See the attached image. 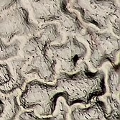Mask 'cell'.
I'll use <instances>...</instances> for the list:
<instances>
[{"mask_svg": "<svg viewBox=\"0 0 120 120\" xmlns=\"http://www.w3.org/2000/svg\"><path fill=\"white\" fill-rule=\"evenodd\" d=\"M55 84L63 94L69 106L87 104L95 97L104 96L106 91L104 71L91 72L87 63L73 73L60 71Z\"/></svg>", "mask_w": 120, "mask_h": 120, "instance_id": "obj_1", "label": "cell"}, {"mask_svg": "<svg viewBox=\"0 0 120 120\" xmlns=\"http://www.w3.org/2000/svg\"><path fill=\"white\" fill-rule=\"evenodd\" d=\"M38 23L56 22L63 32L81 34L85 25L70 9V0H27Z\"/></svg>", "mask_w": 120, "mask_h": 120, "instance_id": "obj_2", "label": "cell"}, {"mask_svg": "<svg viewBox=\"0 0 120 120\" xmlns=\"http://www.w3.org/2000/svg\"><path fill=\"white\" fill-rule=\"evenodd\" d=\"M48 44L35 35L30 37L22 48L23 56L27 60L25 75L35 74L45 82L56 78V61L48 52Z\"/></svg>", "mask_w": 120, "mask_h": 120, "instance_id": "obj_3", "label": "cell"}, {"mask_svg": "<svg viewBox=\"0 0 120 120\" xmlns=\"http://www.w3.org/2000/svg\"><path fill=\"white\" fill-rule=\"evenodd\" d=\"M62 94L56 84L33 80L26 83L19 94V104L25 109L33 110L40 116H51L58 98Z\"/></svg>", "mask_w": 120, "mask_h": 120, "instance_id": "obj_4", "label": "cell"}, {"mask_svg": "<svg viewBox=\"0 0 120 120\" xmlns=\"http://www.w3.org/2000/svg\"><path fill=\"white\" fill-rule=\"evenodd\" d=\"M81 35L90 48L89 64L93 69H99L105 63L116 64L119 52V38L111 32L85 25Z\"/></svg>", "mask_w": 120, "mask_h": 120, "instance_id": "obj_5", "label": "cell"}, {"mask_svg": "<svg viewBox=\"0 0 120 120\" xmlns=\"http://www.w3.org/2000/svg\"><path fill=\"white\" fill-rule=\"evenodd\" d=\"M69 7L79 13L82 22L105 30L119 19L116 0H70Z\"/></svg>", "mask_w": 120, "mask_h": 120, "instance_id": "obj_6", "label": "cell"}, {"mask_svg": "<svg viewBox=\"0 0 120 120\" xmlns=\"http://www.w3.org/2000/svg\"><path fill=\"white\" fill-rule=\"evenodd\" d=\"M38 27V25L30 19L28 9L19 3L0 13V38L7 42L15 36L35 35Z\"/></svg>", "mask_w": 120, "mask_h": 120, "instance_id": "obj_7", "label": "cell"}, {"mask_svg": "<svg viewBox=\"0 0 120 120\" xmlns=\"http://www.w3.org/2000/svg\"><path fill=\"white\" fill-rule=\"evenodd\" d=\"M50 55L58 63L61 72L73 73L86 63V45L74 36H68L65 42L48 46Z\"/></svg>", "mask_w": 120, "mask_h": 120, "instance_id": "obj_8", "label": "cell"}, {"mask_svg": "<svg viewBox=\"0 0 120 120\" xmlns=\"http://www.w3.org/2000/svg\"><path fill=\"white\" fill-rule=\"evenodd\" d=\"M10 70V79L4 85L0 86V92L4 94H15L18 96L25 89L27 81L25 67L27 60L23 58L8 59L7 62Z\"/></svg>", "mask_w": 120, "mask_h": 120, "instance_id": "obj_9", "label": "cell"}, {"mask_svg": "<svg viewBox=\"0 0 120 120\" xmlns=\"http://www.w3.org/2000/svg\"><path fill=\"white\" fill-rule=\"evenodd\" d=\"M69 119L73 120H107L104 101L95 97L87 104H73L70 106Z\"/></svg>", "mask_w": 120, "mask_h": 120, "instance_id": "obj_10", "label": "cell"}, {"mask_svg": "<svg viewBox=\"0 0 120 120\" xmlns=\"http://www.w3.org/2000/svg\"><path fill=\"white\" fill-rule=\"evenodd\" d=\"M40 24V25H38V32L36 35L46 42L48 45L62 42V30L58 23L45 22Z\"/></svg>", "mask_w": 120, "mask_h": 120, "instance_id": "obj_11", "label": "cell"}, {"mask_svg": "<svg viewBox=\"0 0 120 120\" xmlns=\"http://www.w3.org/2000/svg\"><path fill=\"white\" fill-rule=\"evenodd\" d=\"M0 101L3 105V111L0 114V120L17 119L20 112L17 96L15 94H4L0 92Z\"/></svg>", "mask_w": 120, "mask_h": 120, "instance_id": "obj_12", "label": "cell"}, {"mask_svg": "<svg viewBox=\"0 0 120 120\" xmlns=\"http://www.w3.org/2000/svg\"><path fill=\"white\" fill-rule=\"evenodd\" d=\"M107 85L111 95L119 98L120 88L119 63L111 65L107 72Z\"/></svg>", "mask_w": 120, "mask_h": 120, "instance_id": "obj_13", "label": "cell"}, {"mask_svg": "<svg viewBox=\"0 0 120 120\" xmlns=\"http://www.w3.org/2000/svg\"><path fill=\"white\" fill-rule=\"evenodd\" d=\"M20 45L21 42L19 40L7 42L0 38V60H7L15 57L20 49Z\"/></svg>", "mask_w": 120, "mask_h": 120, "instance_id": "obj_14", "label": "cell"}, {"mask_svg": "<svg viewBox=\"0 0 120 120\" xmlns=\"http://www.w3.org/2000/svg\"><path fill=\"white\" fill-rule=\"evenodd\" d=\"M104 99L106 107L107 120H119L120 112L119 98L110 94L104 96Z\"/></svg>", "mask_w": 120, "mask_h": 120, "instance_id": "obj_15", "label": "cell"}, {"mask_svg": "<svg viewBox=\"0 0 120 120\" xmlns=\"http://www.w3.org/2000/svg\"><path fill=\"white\" fill-rule=\"evenodd\" d=\"M69 114L70 106L68 105L63 94L58 98L55 110L51 116L53 117V119H68Z\"/></svg>", "mask_w": 120, "mask_h": 120, "instance_id": "obj_16", "label": "cell"}, {"mask_svg": "<svg viewBox=\"0 0 120 120\" xmlns=\"http://www.w3.org/2000/svg\"><path fill=\"white\" fill-rule=\"evenodd\" d=\"M10 70L6 60H0V86L6 84L10 79Z\"/></svg>", "mask_w": 120, "mask_h": 120, "instance_id": "obj_17", "label": "cell"}, {"mask_svg": "<svg viewBox=\"0 0 120 120\" xmlns=\"http://www.w3.org/2000/svg\"><path fill=\"white\" fill-rule=\"evenodd\" d=\"M17 119H33V120H46V119H53L52 116L43 117L38 116L33 110L32 111H25L19 114Z\"/></svg>", "mask_w": 120, "mask_h": 120, "instance_id": "obj_18", "label": "cell"}, {"mask_svg": "<svg viewBox=\"0 0 120 120\" xmlns=\"http://www.w3.org/2000/svg\"><path fill=\"white\" fill-rule=\"evenodd\" d=\"M19 3V0H0V13Z\"/></svg>", "mask_w": 120, "mask_h": 120, "instance_id": "obj_19", "label": "cell"}, {"mask_svg": "<svg viewBox=\"0 0 120 120\" xmlns=\"http://www.w3.org/2000/svg\"><path fill=\"white\" fill-rule=\"evenodd\" d=\"M110 27L112 28L113 33L116 37L119 38V19H116L114 22L111 25Z\"/></svg>", "mask_w": 120, "mask_h": 120, "instance_id": "obj_20", "label": "cell"}, {"mask_svg": "<svg viewBox=\"0 0 120 120\" xmlns=\"http://www.w3.org/2000/svg\"><path fill=\"white\" fill-rule=\"evenodd\" d=\"M2 111H3V105H2V101H0V114H2Z\"/></svg>", "mask_w": 120, "mask_h": 120, "instance_id": "obj_21", "label": "cell"}]
</instances>
